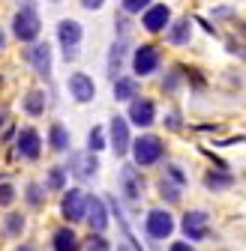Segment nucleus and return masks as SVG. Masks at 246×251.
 Here are the masks:
<instances>
[{
    "mask_svg": "<svg viewBox=\"0 0 246 251\" xmlns=\"http://www.w3.org/2000/svg\"><path fill=\"white\" fill-rule=\"evenodd\" d=\"M129 155H132V165L135 168H150V165H159L162 155H165V144L159 135H138L132 138V147H129Z\"/></svg>",
    "mask_w": 246,
    "mask_h": 251,
    "instance_id": "f257e3e1",
    "label": "nucleus"
},
{
    "mask_svg": "<svg viewBox=\"0 0 246 251\" xmlns=\"http://www.w3.org/2000/svg\"><path fill=\"white\" fill-rule=\"evenodd\" d=\"M42 33V18L36 12L33 3H24L15 15H12V36L21 42V45H33Z\"/></svg>",
    "mask_w": 246,
    "mask_h": 251,
    "instance_id": "f03ea898",
    "label": "nucleus"
},
{
    "mask_svg": "<svg viewBox=\"0 0 246 251\" xmlns=\"http://www.w3.org/2000/svg\"><path fill=\"white\" fill-rule=\"evenodd\" d=\"M81 39H84V27L75 18H63V21L57 24V42H60V48H63V60L66 63L78 60Z\"/></svg>",
    "mask_w": 246,
    "mask_h": 251,
    "instance_id": "7ed1b4c3",
    "label": "nucleus"
},
{
    "mask_svg": "<svg viewBox=\"0 0 246 251\" xmlns=\"http://www.w3.org/2000/svg\"><path fill=\"white\" fill-rule=\"evenodd\" d=\"M69 176H75L78 182H87L99 174V155L90 150H72L69 152V165H66Z\"/></svg>",
    "mask_w": 246,
    "mask_h": 251,
    "instance_id": "20e7f679",
    "label": "nucleus"
},
{
    "mask_svg": "<svg viewBox=\"0 0 246 251\" xmlns=\"http://www.w3.org/2000/svg\"><path fill=\"white\" fill-rule=\"evenodd\" d=\"M42 135L33 129V126H24V129L15 132V155L21 162H36L42 155Z\"/></svg>",
    "mask_w": 246,
    "mask_h": 251,
    "instance_id": "39448f33",
    "label": "nucleus"
},
{
    "mask_svg": "<svg viewBox=\"0 0 246 251\" xmlns=\"http://www.w3.org/2000/svg\"><path fill=\"white\" fill-rule=\"evenodd\" d=\"M129 129H132L129 120L120 117V114H114L111 123H108V144H111L117 159H120V155H129V147H132V132Z\"/></svg>",
    "mask_w": 246,
    "mask_h": 251,
    "instance_id": "423d86ee",
    "label": "nucleus"
},
{
    "mask_svg": "<svg viewBox=\"0 0 246 251\" xmlns=\"http://www.w3.org/2000/svg\"><path fill=\"white\" fill-rule=\"evenodd\" d=\"M159 66H162V54H159L156 45H138L132 51V72H135V78H147Z\"/></svg>",
    "mask_w": 246,
    "mask_h": 251,
    "instance_id": "0eeeda50",
    "label": "nucleus"
},
{
    "mask_svg": "<svg viewBox=\"0 0 246 251\" xmlns=\"http://www.w3.org/2000/svg\"><path fill=\"white\" fill-rule=\"evenodd\" d=\"M60 215H63V222H69V225L84 222V215H87V195L81 192V188H69V192H63V198H60Z\"/></svg>",
    "mask_w": 246,
    "mask_h": 251,
    "instance_id": "6e6552de",
    "label": "nucleus"
},
{
    "mask_svg": "<svg viewBox=\"0 0 246 251\" xmlns=\"http://www.w3.org/2000/svg\"><path fill=\"white\" fill-rule=\"evenodd\" d=\"M174 218H171V212L168 209H150L147 215H144V230H147V236L150 239H156V242H162V239H168L171 233H174Z\"/></svg>",
    "mask_w": 246,
    "mask_h": 251,
    "instance_id": "1a4fd4ad",
    "label": "nucleus"
},
{
    "mask_svg": "<svg viewBox=\"0 0 246 251\" xmlns=\"http://www.w3.org/2000/svg\"><path fill=\"white\" fill-rule=\"evenodd\" d=\"M180 230L183 236H186L189 242H201L210 236V215L204 209H189L186 215H183V222H180Z\"/></svg>",
    "mask_w": 246,
    "mask_h": 251,
    "instance_id": "9d476101",
    "label": "nucleus"
},
{
    "mask_svg": "<svg viewBox=\"0 0 246 251\" xmlns=\"http://www.w3.org/2000/svg\"><path fill=\"white\" fill-rule=\"evenodd\" d=\"M24 60L30 63V66H33V72H36L39 78L51 81V45H48V42L36 39L33 45H27V51H24Z\"/></svg>",
    "mask_w": 246,
    "mask_h": 251,
    "instance_id": "9b49d317",
    "label": "nucleus"
},
{
    "mask_svg": "<svg viewBox=\"0 0 246 251\" xmlns=\"http://www.w3.org/2000/svg\"><path fill=\"white\" fill-rule=\"evenodd\" d=\"M108 203L105 198H96V195H87V215H84V222L90 225V233H105L108 230Z\"/></svg>",
    "mask_w": 246,
    "mask_h": 251,
    "instance_id": "f8f14e48",
    "label": "nucleus"
},
{
    "mask_svg": "<svg viewBox=\"0 0 246 251\" xmlns=\"http://www.w3.org/2000/svg\"><path fill=\"white\" fill-rule=\"evenodd\" d=\"M66 87H69L72 102H78V105H90L96 99V84H93V78H90L87 72H72Z\"/></svg>",
    "mask_w": 246,
    "mask_h": 251,
    "instance_id": "ddd939ff",
    "label": "nucleus"
},
{
    "mask_svg": "<svg viewBox=\"0 0 246 251\" xmlns=\"http://www.w3.org/2000/svg\"><path fill=\"white\" fill-rule=\"evenodd\" d=\"M171 24V9L165 3H150L144 12H141V27L147 33H165Z\"/></svg>",
    "mask_w": 246,
    "mask_h": 251,
    "instance_id": "4468645a",
    "label": "nucleus"
},
{
    "mask_svg": "<svg viewBox=\"0 0 246 251\" xmlns=\"http://www.w3.org/2000/svg\"><path fill=\"white\" fill-rule=\"evenodd\" d=\"M138 171L141 168H135V165H123L120 168V195L126 198L129 203L141 201V192H144V179H141Z\"/></svg>",
    "mask_w": 246,
    "mask_h": 251,
    "instance_id": "2eb2a0df",
    "label": "nucleus"
},
{
    "mask_svg": "<svg viewBox=\"0 0 246 251\" xmlns=\"http://www.w3.org/2000/svg\"><path fill=\"white\" fill-rule=\"evenodd\" d=\"M129 126H138V129H150L153 123H156V105L153 99H132L129 102V114H126Z\"/></svg>",
    "mask_w": 246,
    "mask_h": 251,
    "instance_id": "dca6fc26",
    "label": "nucleus"
},
{
    "mask_svg": "<svg viewBox=\"0 0 246 251\" xmlns=\"http://www.w3.org/2000/svg\"><path fill=\"white\" fill-rule=\"evenodd\" d=\"M126 54H129V42H126V39H114V42H111V48H108V63H105V72H108L111 81L120 75L123 63H126Z\"/></svg>",
    "mask_w": 246,
    "mask_h": 251,
    "instance_id": "f3484780",
    "label": "nucleus"
},
{
    "mask_svg": "<svg viewBox=\"0 0 246 251\" xmlns=\"http://www.w3.org/2000/svg\"><path fill=\"white\" fill-rule=\"evenodd\" d=\"M51 251H81V239L72 230V225H63L51 233Z\"/></svg>",
    "mask_w": 246,
    "mask_h": 251,
    "instance_id": "a211bd4d",
    "label": "nucleus"
},
{
    "mask_svg": "<svg viewBox=\"0 0 246 251\" xmlns=\"http://www.w3.org/2000/svg\"><path fill=\"white\" fill-rule=\"evenodd\" d=\"M138 78H129V75H117L114 78V87H111V93H114V102H132V99H138Z\"/></svg>",
    "mask_w": 246,
    "mask_h": 251,
    "instance_id": "6ab92c4d",
    "label": "nucleus"
},
{
    "mask_svg": "<svg viewBox=\"0 0 246 251\" xmlns=\"http://www.w3.org/2000/svg\"><path fill=\"white\" fill-rule=\"evenodd\" d=\"M45 105H48L45 90H39V87H30V90L24 93V99H21V111H24L27 117H42V114H45Z\"/></svg>",
    "mask_w": 246,
    "mask_h": 251,
    "instance_id": "aec40b11",
    "label": "nucleus"
},
{
    "mask_svg": "<svg viewBox=\"0 0 246 251\" xmlns=\"http://www.w3.org/2000/svg\"><path fill=\"white\" fill-rule=\"evenodd\" d=\"M48 150L51 152H69L72 150V138H69V129L63 123H51L48 126Z\"/></svg>",
    "mask_w": 246,
    "mask_h": 251,
    "instance_id": "412c9836",
    "label": "nucleus"
},
{
    "mask_svg": "<svg viewBox=\"0 0 246 251\" xmlns=\"http://www.w3.org/2000/svg\"><path fill=\"white\" fill-rule=\"evenodd\" d=\"M165 36H168L171 45H186V42L192 39V21H189V18H177L174 24H168Z\"/></svg>",
    "mask_w": 246,
    "mask_h": 251,
    "instance_id": "4be33fe9",
    "label": "nucleus"
},
{
    "mask_svg": "<svg viewBox=\"0 0 246 251\" xmlns=\"http://www.w3.org/2000/svg\"><path fill=\"white\" fill-rule=\"evenodd\" d=\"M66 179H69V171H66L63 165H54V168H48L42 185L48 188V192H63V188H66Z\"/></svg>",
    "mask_w": 246,
    "mask_h": 251,
    "instance_id": "5701e85b",
    "label": "nucleus"
},
{
    "mask_svg": "<svg viewBox=\"0 0 246 251\" xmlns=\"http://www.w3.org/2000/svg\"><path fill=\"white\" fill-rule=\"evenodd\" d=\"M24 227H27V218L21 212H9L3 218V236H9V239H21Z\"/></svg>",
    "mask_w": 246,
    "mask_h": 251,
    "instance_id": "b1692460",
    "label": "nucleus"
},
{
    "mask_svg": "<svg viewBox=\"0 0 246 251\" xmlns=\"http://www.w3.org/2000/svg\"><path fill=\"white\" fill-rule=\"evenodd\" d=\"M204 185L210 192H225V188L234 185V176L225 174V171H210V174H204Z\"/></svg>",
    "mask_w": 246,
    "mask_h": 251,
    "instance_id": "393cba45",
    "label": "nucleus"
},
{
    "mask_svg": "<svg viewBox=\"0 0 246 251\" xmlns=\"http://www.w3.org/2000/svg\"><path fill=\"white\" fill-rule=\"evenodd\" d=\"M45 192H48V188H45L42 182H27V188H24L27 206H30V209H42V206H45Z\"/></svg>",
    "mask_w": 246,
    "mask_h": 251,
    "instance_id": "a878e982",
    "label": "nucleus"
},
{
    "mask_svg": "<svg viewBox=\"0 0 246 251\" xmlns=\"http://www.w3.org/2000/svg\"><path fill=\"white\" fill-rule=\"evenodd\" d=\"M105 147H108V135H105V129H102V126H93V129L87 132V150L99 155Z\"/></svg>",
    "mask_w": 246,
    "mask_h": 251,
    "instance_id": "bb28decb",
    "label": "nucleus"
},
{
    "mask_svg": "<svg viewBox=\"0 0 246 251\" xmlns=\"http://www.w3.org/2000/svg\"><path fill=\"white\" fill-rule=\"evenodd\" d=\"M15 198H18V188H15L12 182H6V179H0V206L9 209V206L15 203Z\"/></svg>",
    "mask_w": 246,
    "mask_h": 251,
    "instance_id": "cd10ccee",
    "label": "nucleus"
},
{
    "mask_svg": "<svg viewBox=\"0 0 246 251\" xmlns=\"http://www.w3.org/2000/svg\"><path fill=\"white\" fill-rule=\"evenodd\" d=\"M159 195H162L168 203H177V201H180V185H174L171 179L162 176V179H159Z\"/></svg>",
    "mask_w": 246,
    "mask_h": 251,
    "instance_id": "c85d7f7f",
    "label": "nucleus"
},
{
    "mask_svg": "<svg viewBox=\"0 0 246 251\" xmlns=\"http://www.w3.org/2000/svg\"><path fill=\"white\" fill-rule=\"evenodd\" d=\"M81 251H111V242H108L102 233H90Z\"/></svg>",
    "mask_w": 246,
    "mask_h": 251,
    "instance_id": "c756f323",
    "label": "nucleus"
},
{
    "mask_svg": "<svg viewBox=\"0 0 246 251\" xmlns=\"http://www.w3.org/2000/svg\"><path fill=\"white\" fill-rule=\"evenodd\" d=\"M150 3H153V0H120V6H123L126 15H141Z\"/></svg>",
    "mask_w": 246,
    "mask_h": 251,
    "instance_id": "7c9ffc66",
    "label": "nucleus"
},
{
    "mask_svg": "<svg viewBox=\"0 0 246 251\" xmlns=\"http://www.w3.org/2000/svg\"><path fill=\"white\" fill-rule=\"evenodd\" d=\"M165 179H171V182H174V185H180V188L186 185V174H183L177 165H165Z\"/></svg>",
    "mask_w": 246,
    "mask_h": 251,
    "instance_id": "2f4dec72",
    "label": "nucleus"
},
{
    "mask_svg": "<svg viewBox=\"0 0 246 251\" xmlns=\"http://www.w3.org/2000/svg\"><path fill=\"white\" fill-rule=\"evenodd\" d=\"M180 72H183V69H174V72L165 75V81H162V90H165V93H177V90H180Z\"/></svg>",
    "mask_w": 246,
    "mask_h": 251,
    "instance_id": "473e14b6",
    "label": "nucleus"
},
{
    "mask_svg": "<svg viewBox=\"0 0 246 251\" xmlns=\"http://www.w3.org/2000/svg\"><path fill=\"white\" fill-rule=\"evenodd\" d=\"M168 251H198V248H195L189 239H177V242H171V245H168Z\"/></svg>",
    "mask_w": 246,
    "mask_h": 251,
    "instance_id": "72a5a7b5",
    "label": "nucleus"
},
{
    "mask_svg": "<svg viewBox=\"0 0 246 251\" xmlns=\"http://www.w3.org/2000/svg\"><path fill=\"white\" fill-rule=\"evenodd\" d=\"M165 126H168V129H180V126H183L180 114H177V111H168V114H165Z\"/></svg>",
    "mask_w": 246,
    "mask_h": 251,
    "instance_id": "f704fd0d",
    "label": "nucleus"
},
{
    "mask_svg": "<svg viewBox=\"0 0 246 251\" xmlns=\"http://www.w3.org/2000/svg\"><path fill=\"white\" fill-rule=\"evenodd\" d=\"M81 6H84L87 12H96V9L105 6V0H81Z\"/></svg>",
    "mask_w": 246,
    "mask_h": 251,
    "instance_id": "c9c22d12",
    "label": "nucleus"
},
{
    "mask_svg": "<svg viewBox=\"0 0 246 251\" xmlns=\"http://www.w3.org/2000/svg\"><path fill=\"white\" fill-rule=\"evenodd\" d=\"M228 51H231V54H237L240 60H246V45H234V42H231V45H228Z\"/></svg>",
    "mask_w": 246,
    "mask_h": 251,
    "instance_id": "e433bc0d",
    "label": "nucleus"
},
{
    "mask_svg": "<svg viewBox=\"0 0 246 251\" xmlns=\"http://www.w3.org/2000/svg\"><path fill=\"white\" fill-rule=\"evenodd\" d=\"M213 15H216V18H231V9H225V6H222V9H216Z\"/></svg>",
    "mask_w": 246,
    "mask_h": 251,
    "instance_id": "4c0bfd02",
    "label": "nucleus"
},
{
    "mask_svg": "<svg viewBox=\"0 0 246 251\" xmlns=\"http://www.w3.org/2000/svg\"><path fill=\"white\" fill-rule=\"evenodd\" d=\"M6 48V33H3V27H0V51Z\"/></svg>",
    "mask_w": 246,
    "mask_h": 251,
    "instance_id": "58836bf2",
    "label": "nucleus"
},
{
    "mask_svg": "<svg viewBox=\"0 0 246 251\" xmlns=\"http://www.w3.org/2000/svg\"><path fill=\"white\" fill-rule=\"evenodd\" d=\"M15 251H36V248H33V245H30V242H24V245H18Z\"/></svg>",
    "mask_w": 246,
    "mask_h": 251,
    "instance_id": "ea45409f",
    "label": "nucleus"
},
{
    "mask_svg": "<svg viewBox=\"0 0 246 251\" xmlns=\"http://www.w3.org/2000/svg\"><path fill=\"white\" fill-rule=\"evenodd\" d=\"M3 123H6V114H3V111H0V129H3Z\"/></svg>",
    "mask_w": 246,
    "mask_h": 251,
    "instance_id": "a19ab883",
    "label": "nucleus"
},
{
    "mask_svg": "<svg viewBox=\"0 0 246 251\" xmlns=\"http://www.w3.org/2000/svg\"><path fill=\"white\" fill-rule=\"evenodd\" d=\"M51 3H60V0H51Z\"/></svg>",
    "mask_w": 246,
    "mask_h": 251,
    "instance_id": "79ce46f5",
    "label": "nucleus"
},
{
    "mask_svg": "<svg viewBox=\"0 0 246 251\" xmlns=\"http://www.w3.org/2000/svg\"><path fill=\"white\" fill-rule=\"evenodd\" d=\"M117 251H126V248H117Z\"/></svg>",
    "mask_w": 246,
    "mask_h": 251,
    "instance_id": "37998d69",
    "label": "nucleus"
},
{
    "mask_svg": "<svg viewBox=\"0 0 246 251\" xmlns=\"http://www.w3.org/2000/svg\"><path fill=\"white\" fill-rule=\"evenodd\" d=\"M24 3H30V0H24Z\"/></svg>",
    "mask_w": 246,
    "mask_h": 251,
    "instance_id": "c03bdc74",
    "label": "nucleus"
}]
</instances>
